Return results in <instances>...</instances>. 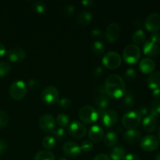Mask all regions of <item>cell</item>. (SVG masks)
Wrapping results in <instances>:
<instances>
[{"mask_svg": "<svg viewBox=\"0 0 160 160\" xmlns=\"http://www.w3.org/2000/svg\"><path fill=\"white\" fill-rule=\"evenodd\" d=\"M104 85L106 95L112 98H121L126 92L125 82L118 74H110L106 77Z\"/></svg>", "mask_w": 160, "mask_h": 160, "instance_id": "6da1fadb", "label": "cell"}, {"mask_svg": "<svg viewBox=\"0 0 160 160\" xmlns=\"http://www.w3.org/2000/svg\"><path fill=\"white\" fill-rule=\"evenodd\" d=\"M123 59L128 64H135L141 57V50L135 44H131L125 47L123 52Z\"/></svg>", "mask_w": 160, "mask_h": 160, "instance_id": "7a4b0ae2", "label": "cell"}, {"mask_svg": "<svg viewBox=\"0 0 160 160\" xmlns=\"http://www.w3.org/2000/svg\"><path fill=\"white\" fill-rule=\"evenodd\" d=\"M142 117L137 111H129L123 116L121 120L122 125L129 129H134L140 125Z\"/></svg>", "mask_w": 160, "mask_h": 160, "instance_id": "3957f363", "label": "cell"}, {"mask_svg": "<svg viewBox=\"0 0 160 160\" xmlns=\"http://www.w3.org/2000/svg\"><path fill=\"white\" fill-rule=\"evenodd\" d=\"M98 112L91 106H84L80 109L79 117L83 122L87 123H92L98 118Z\"/></svg>", "mask_w": 160, "mask_h": 160, "instance_id": "277c9868", "label": "cell"}, {"mask_svg": "<svg viewBox=\"0 0 160 160\" xmlns=\"http://www.w3.org/2000/svg\"><path fill=\"white\" fill-rule=\"evenodd\" d=\"M27 93V85L23 81H15L9 87V95L13 99L20 100Z\"/></svg>", "mask_w": 160, "mask_h": 160, "instance_id": "5b68a950", "label": "cell"}, {"mask_svg": "<svg viewBox=\"0 0 160 160\" xmlns=\"http://www.w3.org/2000/svg\"><path fill=\"white\" fill-rule=\"evenodd\" d=\"M122 62V58L117 52L111 51L105 54L102 58V63L107 68L114 70L120 66Z\"/></svg>", "mask_w": 160, "mask_h": 160, "instance_id": "8992f818", "label": "cell"}, {"mask_svg": "<svg viewBox=\"0 0 160 160\" xmlns=\"http://www.w3.org/2000/svg\"><path fill=\"white\" fill-rule=\"evenodd\" d=\"M41 98L46 104H55L59 100V91L54 86H47L42 90Z\"/></svg>", "mask_w": 160, "mask_h": 160, "instance_id": "52a82bcc", "label": "cell"}, {"mask_svg": "<svg viewBox=\"0 0 160 160\" xmlns=\"http://www.w3.org/2000/svg\"><path fill=\"white\" fill-rule=\"evenodd\" d=\"M68 132L72 137L81 138L87 133V128L84 123L79 121H73L68 125Z\"/></svg>", "mask_w": 160, "mask_h": 160, "instance_id": "ba28073f", "label": "cell"}, {"mask_svg": "<svg viewBox=\"0 0 160 160\" xmlns=\"http://www.w3.org/2000/svg\"><path fill=\"white\" fill-rule=\"evenodd\" d=\"M101 115V122L104 126L112 127L115 125L118 121V114L113 109H106L103 112H100Z\"/></svg>", "mask_w": 160, "mask_h": 160, "instance_id": "9c48e42d", "label": "cell"}, {"mask_svg": "<svg viewBox=\"0 0 160 160\" xmlns=\"http://www.w3.org/2000/svg\"><path fill=\"white\" fill-rule=\"evenodd\" d=\"M39 126L45 132H52L56 127V120L51 114H44L39 119Z\"/></svg>", "mask_w": 160, "mask_h": 160, "instance_id": "30bf717a", "label": "cell"}, {"mask_svg": "<svg viewBox=\"0 0 160 160\" xmlns=\"http://www.w3.org/2000/svg\"><path fill=\"white\" fill-rule=\"evenodd\" d=\"M145 28L152 32H157L160 30V14L152 12L147 17L145 20Z\"/></svg>", "mask_w": 160, "mask_h": 160, "instance_id": "8fae6325", "label": "cell"}, {"mask_svg": "<svg viewBox=\"0 0 160 160\" xmlns=\"http://www.w3.org/2000/svg\"><path fill=\"white\" fill-rule=\"evenodd\" d=\"M159 146V140L155 135H146L141 140V147L145 152H152Z\"/></svg>", "mask_w": 160, "mask_h": 160, "instance_id": "7c38bea8", "label": "cell"}, {"mask_svg": "<svg viewBox=\"0 0 160 160\" xmlns=\"http://www.w3.org/2000/svg\"><path fill=\"white\" fill-rule=\"evenodd\" d=\"M62 152L69 157H77L81 153V148L75 142H67L62 145Z\"/></svg>", "mask_w": 160, "mask_h": 160, "instance_id": "4fadbf2b", "label": "cell"}, {"mask_svg": "<svg viewBox=\"0 0 160 160\" xmlns=\"http://www.w3.org/2000/svg\"><path fill=\"white\" fill-rule=\"evenodd\" d=\"M120 27L117 23H111L106 30V38L108 42H114L119 38L120 34Z\"/></svg>", "mask_w": 160, "mask_h": 160, "instance_id": "5bb4252c", "label": "cell"}, {"mask_svg": "<svg viewBox=\"0 0 160 160\" xmlns=\"http://www.w3.org/2000/svg\"><path fill=\"white\" fill-rule=\"evenodd\" d=\"M26 58V52L24 50L19 47L10 48L8 52V59L13 62H19Z\"/></svg>", "mask_w": 160, "mask_h": 160, "instance_id": "9a60e30c", "label": "cell"}, {"mask_svg": "<svg viewBox=\"0 0 160 160\" xmlns=\"http://www.w3.org/2000/svg\"><path fill=\"white\" fill-rule=\"evenodd\" d=\"M143 52L146 56H149V57H156L159 55L160 48L157 44L154 43L151 41H148L144 44Z\"/></svg>", "mask_w": 160, "mask_h": 160, "instance_id": "2e32d148", "label": "cell"}, {"mask_svg": "<svg viewBox=\"0 0 160 160\" xmlns=\"http://www.w3.org/2000/svg\"><path fill=\"white\" fill-rule=\"evenodd\" d=\"M89 138L94 142H98L104 137V131L99 125H93L88 131Z\"/></svg>", "mask_w": 160, "mask_h": 160, "instance_id": "e0dca14e", "label": "cell"}, {"mask_svg": "<svg viewBox=\"0 0 160 160\" xmlns=\"http://www.w3.org/2000/svg\"><path fill=\"white\" fill-rule=\"evenodd\" d=\"M123 138L124 141L128 143H135L138 142L142 138V133L138 130L129 129L124 131L123 134Z\"/></svg>", "mask_w": 160, "mask_h": 160, "instance_id": "ac0fdd59", "label": "cell"}, {"mask_svg": "<svg viewBox=\"0 0 160 160\" xmlns=\"http://www.w3.org/2000/svg\"><path fill=\"white\" fill-rule=\"evenodd\" d=\"M143 128L148 132H154L157 128V119L152 115H148L142 120Z\"/></svg>", "mask_w": 160, "mask_h": 160, "instance_id": "d6986e66", "label": "cell"}, {"mask_svg": "<svg viewBox=\"0 0 160 160\" xmlns=\"http://www.w3.org/2000/svg\"><path fill=\"white\" fill-rule=\"evenodd\" d=\"M139 68L144 73H151L156 68V63L151 58H144L139 63Z\"/></svg>", "mask_w": 160, "mask_h": 160, "instance_id": "ffe728a7", "label": "cell"}, {"mask_svg": "<svg viewBox=\"0 0 160 160\" xmlns=\"http://www.w3.org/2000/svg\"><path fill=\"white\" fill-rule=\"evenodd\" d=\"M121 106L124 109H130L134 105V95L132 91H126L124 95L121 97Z\"/></svg>", "mask_w": 160, "mask_h": 160, "instance_id": "44dd1931", "label": "cell"}, {"mask_svg": "<svg viewBox=\"0 0 160 160\" xmlns=\"http://www.w3.org/2000/svg\"><path fill=\"white\" fill-rule=\"evenodd\" d=\"M92 12L88 10H82L77 17V23L81 26H87L92 20Z\"/></svg>", "mask_w": 160, "mask_h": 160, "instance_id": "7402d4cb", "label": "cell"}, {"mask_svg": "<svg viewBox=\"0 0 160 160\" xmlns=\"http://www.w3.org/2000/svg\"><path fill=\"white\" fill-rule=\"evenodd\" d=\"M95 105L98 109V114L107 109L109 105V98L107 95H100L95 98Z\"/></svg>", "mask_w": 160, "mask_h": 160, "instance_id": "603a6c76", "label": "cell"}, {"mask_svg": "<svg viewBox=\"0 0 160 160\" xmlns=\"http://www.w3.org/2000/svg\"><path fill=\"white\" fill-rule=\"evenodd\" d=\"M148 85L151 89L160 88V71L151 73L148 78Z\"/></svg>", "mask_w": 160, "mask_h": 160, "instance_id": "cb8c5ba5", "label": "cell"}, {"mask_svg": "<svg viewBox=\"0 0 160 160\" xmlns=\"http://www.w3.org/2000/svg\"><path fill=\"white\" fill-rule=\"evenodd\" d=\"M118 142V136L114 131H109L106 134L104 138V143L108 147H113Z\"/></svg>", "mask_w": 160, "mask_h": 160, "instance_id": "d4e9b609", "label": "cell"}, {"mask_svg": "<svg viewBox=\"0 0 160 160\" xmlns=\"http://www.w3.org/2000/svg\"><path fill=\"white\" fill-rule=\"evenodd\" d=\"M125 149L120 145L114 147L110 152L111 160H123L125 156Z\"/></svg>", "mask_w": 160, "mask_h": 160, "instance_id": "484cf974", "label": "cell"}, {"mask_svg": "<svg viewBox=\"0 0 160 160\" xmlns=\"http://www.w3.org/2000/svg\"><path fill=\"white\" fill-rule=\"evenodd\" d=\"M34 160H55V156L48 150H42L36 153Z\"/></svg>", "mask_w": 160, "mask_h": 160, "instance_id": "4316f807", "label": "cell"}, {"mask_svg": "<svg viewBox=\"0 0 160 160\" xmlns=\"http://www.w3.org/2000/svg\"><path fill=\"white\" fill-rule=\"evenodd\" d=\"M145 38H146V34L142 29L137 30L134 33L132 37L133 42L136 44V45L143 44L145 42Z\"/></svg>", "mask_w": 160, "mask_h": 160, "instance_id": "83f0119b", "label": "cell"}, {"mask_svg": "<svg viewBox=\"0 0 160 160\" xmlns=\"http://www.w3.org/2000/svg\"><path fill=\"white\" fill-rule=\"evenodd\" d=\"M92 52L95 56H101L105 52V45L100 41H95L92 46Z\"/></svg>", "mask_w": 160, "mask_h": 160, "instance_id": "f1b7e54d", "label": "cell"}, {"mask_svg": "<svg viewBox=\"0 0 160 160\" xmlns=\"http://www.w3.org/2000/svg\"><path fill=\"white\" fill-rule=\"evenodd\" d=\"M42 145L47 149H52L56 145V138L53 136H45L42 140Z\"/></svg>", "mask_w": 160, "mask_h": 160, "instance_id": "f546056e", "label": "cell"}, {"mask_svg": "<svg viewBox=\"0 0 160 160\" xmlns=\"http://www.w3.org/2000/svg\"><path fill=\"white\" fill-rule=\"evenodd\" d=\"M150 112L151 115L155 117L160 116V100H153L150 104Z\"/></svg>", "mask_w": 160, "mask_h": 160, "instance_id": "4dcf8cb0", "label": "cell"}, {"mask_svg": "<svg viewBox=\"0 0 160 160\" xmlns=\"http://www.w3.org/2000/svg\"><path fill=\"white\" fill-rule=\"evenodd\" d=\"M32 8L34 9V12H36L38 14H42L45 13V11H46L47 7L46 5L44 2L42 1H36L33 3Z\"/></svg>", "mask_w": 160, "mask_h": 160, "instance_id": "1f68e13d", "label": "cell"}, {"mask_svg": "<svg viewBox=\"0 0 160 160\" xmlns=\"http://www.w3.org/2000/svg\"><path fill=\"white\" fill-rule=\"evenodd\" d=\"M56 121H57L58 124L60 126V128H65L67 125H69V122H70V118L67 115L63 113L59 114L56 117Z\"/></svg>", "mask_w": 160, "mask_h": 160, "instance_id": "d6a6232c", "label": "cell"}, {"mask_svg": "<svg viewBox=\"0 0 160 160\" xmlns=\"http://www.w3.org/2000/svg\"><path fill=\"white\" fill-rule=\"evenodd\" d=\"M124 78L128 82H133L137 78V71L134 68H128L125 72Z\"/></svg>", "mask_w": 160, "mask_h": 160, "instance_id": "836d02e7", "label": "cell"}, {"mask_svg": "<svg viewBox=\"0 0 160 160\" xmlns=\"http://www.w3.org/2000/svg\"><path fill=\"white\" fill-rule=\"evenodd\" d=\"M10 71V64L6 62H0V78L6 76Z\"/></svg>", "mask_w": 160, "mask_h": 160, "instance_id": "e575fe53", "label": "cell"}, {"mask_svg": "<svg viewBox=\"0 0 160 160\" xmlns=\"http://www.w3.org/2000/svg\"><path fill=\"white\" fill-rule=\"evenodd\" d=\"M57 103L59 107L62 108V109H68L71 106L72 101L70 98L63 97V98H61L60 99L58 100Z\"/></svg>", "mask_w": 160, "mask_h": 160, "instance_id": "d590c367", "label": "cell"}, {"mask_svg": "<svg viewBox=\"0 0 160 160\" xmlns=\"http://www.w3.org/2000/svg\"><path fill=\"white\" fill-rule=\"evenodd\" d=\"M52 134L54 135L55 138L58 139V140H62L66 137V131L62 128L54 129L52 131Z\"/></svg>", "mask_w": 160, "mask_h": 160, "instance_id": "8d00e7d4", "label": "cell"}, {"mask_svg": "<svg viewBox=\"0 0 160 160\" xmlns=\"http://www.w3.org/2000/svg\"><path fill=\"white\" fill-rule=\"evenodd\" d=\"M9 117L7 112L5 111L0 110V128H2L7 125L8 122H9Z\"/></svg>", "mask_w": 160, "mask_h": 160, "instance_id": "74e56055", "label": "cell"}, {"mask_svg": "<svg viewBox=\"0 0 160 160\" xmlns=\"http://www.w3.org/2000/svg\"><path fill=\"white\" fill-rule=\"evenodd\" d=\"M75 10V7L74 5L72 4H67L66 6H64V7L62 8V14L64 16H70Z\"/></svg>", "mask_w": 160, "mask_h": 160, "instance_id": "f35d334b", "label": "cell"}, {"mask_svg": "<svg viewBox=\"0 0 160 160\" xmlns=\"http://www.w3.org/2000/svg\"><path fill=\"white\" fill-rule=\"evenodd\" d=\"M93 146H94L93 143H92L91 141L86 140L82 142L81 148V150H84V152H90L91 150L93 148Z\"/></svg>", "mask_w": 160, "mask_h": 160, "instance_id": "ab89813d", "label": "cell"}, {"mask_svg": "<svg viewBox=\"0 0 160 160\" xmlns=\"http://www.w3.org/2000/svg\"><path fill=\"white\" fill-rule=\"evenodd\" d=\"M28 86L30 89H31V90H36V89L38 88L39 86H40V83H39V81H38V80L31 79L28 81Z\"/></svg>", "mask_w": 160, "mask_h": 160, "instance_id": "60d3db41", "label": "cell"}, {"mask_svg": "<svg viewBox=\"0 0 160 160\" xmlns=\"http://www.w3.org/2000/svg\"><path fill=\"white\" fill-rule=\"evenodd\" d=\"M8 149V144L5 140L0 139V155H3Z\"/></svg>", "mask_w": 160, "mask_h": 160, "instance_id": "b9f144b4", "label": "cell"}, {"mask_svg": "<svg viewBox=\"0 0 160 160\" xmlns=\"http://www.w3.org/2000/svg\"><path fill=\"white\" fill-rule=\"evenodd\" d=\"M160 40V34L159 32H152V34H151V36H150V41L152 42H154V43H157V42H159Z\"/></svg>", "mask_w": 160, "mask_h": 160, "instance_id": "7bdbcfd3", "label": "cell"}, {"mask_svg": "<svg viewBox=\"0 0 160 160\" xmlns=\"http://www.w3.org/2000/svg\"><path fill=\"white\" fill-rule=\"evenodd\" d=\"M123 160H140V158L138 155L134 153H130V154L125 155Z\"/></svg>", "mask_w": 160, "mask_h": 160, "instance_id": "ee69618b", "label": "cell"}, {"mask_svg": "<svg viewBox=\"0 0 160 160\" xmlns=\"http://www.w3.org/2000/svg\"><path fill=\"white\" fill-rule=\"evenodd\" d=\"M148 108L146 107V106H140V107L138 108V109L137 112H138L139 115H140L141 117H142L143 116H146L147 115V113H148Z\"/></svg>", "mask_w": 160, "mask_h": 160, "instance_id": "f6af8a7d", "label": "cell"}, {"mask_svg": "<svg viewBox=\"0 0 160 160\" xmlns=\"http://www.w3.org/2000/svg\"><path fill=\"white\" fill-rule=\"evenodd\" d=\"M91 34H92V37L96 38H99L100 36L102 35V31L99 28H94V29L92 31Z\"/></svg>", "mask_w": 160, "mask_h": 160, "instance_id": "bcb514c9", "label": "cell"}, {"mask_svg": "<svg viewBox=\"0 0 160 160\" xmlns=\"http://www.w3.org/2000/svg\"><path fill=\"white\" fill-rule=\"evenodd\" d=\"M103 73V70L101 67H96L93 70V74L94 76L98 78V77H100Z\"/></svg>", "mask_w": 160, "mask_h": 160, "instance_id": "7dc6e473", "label": "cell"}, {"mask_svg": "<svg viewBox=\"0 0 160 160\" xmlns=\"http://www.w3.org/2000/svg\"><path fill=\"white\" fill-rule=\"evenodd\" d=\"M93 160H111V159L109 156H107V155L101 153V154L97 155V156L94 158Z\"/></svg>", "mask_w": 160, "mask_h": 160, "instance_id": "c3c4849f", "label": "cell"}, {"mask_svg": "<svg viewBox=\"0 0 160 160\" xmlns=\"http://www.w3.org/2000/svg\"><path fill=\"white\" fill-rule=\"evenodd\" d=\"M152 95H153V97L156 98V100H160V88H157L153 90Z\"/></svg>", "mask_w": 160, "mask_h": 160, "instance_id": "681fc988", "label": "cell"}, {"mask_svg": "<svg viewBox=\"0 0 160 160\" xmlns=\"http://www.w3.org/2000/svg\"><path fill=\"white\" fill-rule=\"evenodd\" d=\"M6 54V47L3 44L0 43V56H3Z\"/></svg>", "mask_w": 160, "mask_h": 160, "instance_id": "f907efd6", "label": "cell"}, {"mask_svg": "<svg viewBox=\"0 0 160 160\" xmlns=\"http://www.w3.org/2000/svg\"><path fill=\"white\" fill-rule=\"evenodd\" d=\"M81 2H82V4L84 5V6H91L92 4H93L94 2L92 1V0H84V1H82Z\"/></svg>", "mask_w": 160, "mask_h": 160, "instance_id": "816d5d0a", "label": "cell"}, {"mask_svg": "<svg viewBox=\"0 0 160 160\" xmlns=\"http://www.w3.org/2000/svg\"><path fill=\"white\" fill-rule=\"evenodd\" d=\"M156 160H160V152L156 156Z\"/></svg>", "mask_w": 160, "mask_h": 160, "instance_id": "f5cc1de1", "label": "cell"}, {"mask_svg": "<svg viewBox=\"0 0 160 160\" xmlns=\"http://www.w3.org/2000/svg\"><path fill=\"white\" fill-rule=\"evenodd\" d=\"M158 136H159V140H160V126H159V130H158Z\"/></svg>", "mask_w": 160, "mask_h": 160, "instance_id": "db71d44e", "label": "cell"}, {"mask_svg": "<svg viewBox=\"0 0 160 160\" xmlns=\"http://www.w3.org/2000/svg\"><path fill=\"white\" fill-rule=\"evenodd\" d=\"M59 160H68V159H65V158H61V159H59Z\"/></svg>", "mask_w": 160, "mask_h": 160, "instance_id": "11a10c76", "label": "cell"}, {"mask_svg": "<svg viewBox=\"0 0 160 160\" xmlns=\"http://www.w3.org/2000/svg\"><path fill=\"white\" fill-rule=\"evenodd\" d=\"M159 42H160V40H159Z\"/></svg>", "mask_w": 160, "mask_h": 160, "instance_id": "9f6ffc18", "label": "cell"}]
</instances>
